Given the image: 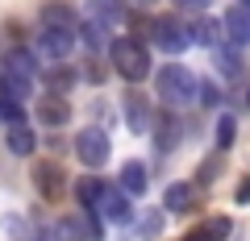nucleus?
Wrapping results in <instances>:
<instances>
[{"mask_svg": "<svg viewBox=\"0 0 250 241\" xmlns=\"http://www.w3.org/2000/svg\"><path fill=\"white\" fill-rule=\"evenodd\" d=\"M159 229H163V212H146L142 216V224H138V241H154V237H159Z\"/></svg>", "mask_w": 250, "mask_h": 241, "instance_id": "nucleus-24", "label": "nucleus"}, {"mask_svg": "<svg viewBox=\"0 0 250 241\" xmlns=\"http://www.w3.org/2000/svg\"><path fill=\"white\" fill-rule=\"evenodd\" d=\"M233 200H238V204H250V175H246V179L238 183V191H233Z\"/></svg>", "mask_w": 250, "mask_h": 241, "instance_id": "nucleus-29", "label": "nucleus"}, {"mask_svg": "<svg viewBox=\"0 0 250 241\" xmlns=\"http://www.w3.org/2000/svg\"><path fill=\"white\" fill-rule=\"evenodd\" d=\"M184 241H200V237H196V233H188V237H184Z\"/></svg>", "mask_w": 250, "mask_h": 241, "instance_id": "nucleus-32", "label": "nucleus"}, {"mask_svg": "<svg viewBox=\"0 0 250 241\" xmlns=\"http://www.w3.org/2000/svg\"><path fill=\"white\" fill-rule=\"evenodd\" d=\"M246 108H250V92H246Z\"/></svg>", "mask_w": 250, "mask_h": 241, "instance_id": "nucleus-35", "label": "nucleus"}, {"mask_svg": "<svg viewBox=\"0 0 250 241\" xmlns=\"http://www.w3.org/2000/svg\"><path fill=\"white\" fill-rule=\"evenodd\" d=\"M88 17L96 21V25L113 29L125 21V9H121V0H88Z\"/></svg>", "mask_w": 250, "mask_h": 241, "instance_id": "nucleus-15", "label": "nucleus"}, {"mask_svg": "<svg viewBox=\"0 0 250 241\" xmlns=\"http://www.w3.org/2000/svg\"><path fill=\"white\" fill-rule=\"evenodd\" d=\"M0 96L4 100H17V104H25L29 96H34V79H25V75H13L0 67Z\"/></svg>", "mask_w": 250, "mask_h": 241, "instance_id": "nucleus-14", "label": "nucleus"}, {"mask_svg": "<svg viewBox=\"0 0 250 241\" xmlns=\"http://www.w3.org/2000/svg\"><path fill=\"white\" fill-rule=\"evenodd\" d=\"M75 37L88 46V54H100V50H104V42H108V29H104V25H96L92 17H83L80 25H75Z\"/></svg>", "mask_w": 250, "mask_h": 241, "instance_id": "nucleus-18", "label": "nucleus"}, {"mask_svg": "<svg viewBox=\"0 0 250 241\" xmlns=\"http://www.w3.org/2000/svg\"><path fill=\"white\" fill-rule=\"evenodd\" d=\"M38 121H42L46 129H62L67 121H71V104H67V96L46 92V96L38 100Z\"/></svg>", "mask_w": 250, "mask_h": 241, "instance_id": "nucleus-8", "label": "nucleus"}, {"mask_svg": "<svg viewBox=\"0 0 250 241\" xmlns=\"http://www.w3.org/2000/svg\"><path fill=\"white\" fill-rule=\"evenodd\" d=\"M134 4H154V0H134Z\"/></svg>", "mask_w": 250, "mask_h": 241, "instance_id": "nucleus-33", "label": "nucleus"}, {"mask_svg": "<svg viewBox=\"0 0 250 241\" xmlns=\"http://www.w3.org/2000/svg\"><path fill=\"white\" fill-rule=\"evenodd\" d=\"M80 25V17L71 13V4H62V0H50V4H42V29H71Z\"/></svg>", "mask_w": 250, "mask_h": 241, "instance_id": "nucleus-12", "label": "nucleus"}, {"mask_svg": "<svg viewBox=\"0 0 250 241\" xmlns=\"http://www.w3.org/2000/svg\"><path fill=\"white\" fill-rule=\"evenodd\" d=\"M150 42L159 46L163 54H184L188 46H192V37H188V25L175 17H154L150 21Z\"/></svg>", "mask_w": 250, "mask_h": 241, "instance_id": "nucleus-4", "label": "nucleus"}, {"mask_svg": "<svg viewBox=\"0 0 250 241\" xmlns=\"http://www.w3.org/2000/svg\"><path fill=\"white\" fill-rule=\"evenodd\" d=\"M192 233H196L200 241H225L229 237V221H225V216H213L208 224H200V229H192Z\"/></svg>", "mask_w": 250, "mask_h": 241, "instance_id": "nucleus-23", "label": "nucleus"}, {"mask_svg": "<svg viewBox=\"0 0 250 241\" xmlns=\"http://www.w3.org/2000/svg\"><path fill=\"white\" fill-rule=\"evenodd\" d=\"M225 29L217 25V21H208V17H200L196 25L188 29V37H192V42H200V46H208V50H217V46H225Z\"/></svg>", "mask_w": 250, "mask_h": 241, "instance_id": "nucleus-19", "label": "nucleus"}, {"mask_svg": "<svg viewBox=\"0 0 250 241\" xmlns=\"http://www.w3.org/2000/svg\"><path fill=\"white\" fill-rule=\"evenodd\" d=\"M108 58H113V71L121 75L125 83L150 79V50H146V42H138V37H117V42L108 46Z\"/></svg>", "mask_w": 250, "mask_h": 241, "instance_id": "nucleus-1", "label": "nucleus"}, {"mask_svg": "<svg viewBox=\"0 0 250 241\" xmlns=\"http://www.w3.org/2000/svg\"><path fill=\"white\" fill-rule=\"evenodd\" d=\"M34 241H54V237H50V229H42V233H38Z\"/></svg>", "mask_w": 250, "mask_h": 241, "instance_id": "nucleus-31", "label": "nucleus"}, {"mask_svg": "<svg viewBox=\"0 0 250 241\" xmlns=\"http://www.w3.org/2000/svg\"><path fill=\"white\" fill-rule=\"evenodd\" d=\"M233 146V116H221L217 121V150H229Z\"/></svg>", "mask_w": 250, "mask_h": 241, "instance_id": "nucleus-26", "label": "nucleus"}, {"mask_svg": "<svg viewBox=\"0 0 250 241\" xmlns=\"http://www.w3.org/2000/svg\"><path fill=\"white\" fill-rule=\"evenodd\" d=\"M4 146H9V154H17V158H29V154L38 150V137H34V129H29L25 121H17V125H9V133H4Z\"/></svg>", "mask_w": 250, "mask_h": 241, "instance_id": "nucleus-13", "label": "nucleus"}, {"mask_svg": "<svg viewBox=\"0 0 250 241\" xmlns=\"http://www.w3.org/2000/svg\"><path fill=\"white\" fill-rule=\"evenodd\" d=\"M221 29H225V42H229V46H238V50L250 46V9H246V4H242V9H229Z\"/></svg>", "mask_w": 250, "mask_h": 241, "instance_id": "nucleus-10", "label": "nucleus"}, {"mask_svg": "<svg viewBox=\"0 0 250 241\" xmlns=\"http://www.w3.org/2000/svg\"><path fill=\"white\" fill-rule=\"evenodd\" d=\"M96 216L108 221V224H129V221H134L129 196H125L121 187H108V183H104V191H100V200H96Z\"/></svg>", "mask_w": 250, "mask_h": 241, "instance_id": "nucleus-6", "label": "nucleus"}, {"mask_svg": "<svg viewBox=\"0 0 250 241\" xmlns=\"http://www.w3.org/2000/svg\"><path fill=\"white\" fill-rule=\"evenodd\" d=\"M238 4H246V9H250V0H238Z\"/></svg>", "mask_w": 250, "mask_h": 241, "instance_id": "nucleus-34", "label": "nucleus"}, {"mask_svg": "<svg viewBox=\"0 0 250 241\" xmlns=\"http://www.w3.org/2000/svg\"><path fill=\"white\" fill-rule=\"evenodd\" d=\"M154 88H159V96L171 108H179V104H188V100L196 96V75L188 71V67H179V63H167L163 71H154Z\"/></svg>", "mask_w": 250, "mask_h": 241, "instance_id": "nucleus-2", "label": "nucleus"}, {"mask_svg": "<svg viewBox=\"0 0 250 241\" xmlns=\"http://www.w3.org/2000/svg\"><path fill=\"white\" fill-rule=\"evenodd\" d=\"M196 100H200V104H205V108H217V100H221V92H217V83H196Z\"/></svg>", "mask_w": 250, "mask_h": 241, "instance_id": "nucleus-27", "label": "nucleus"}, {"mask_svg": "<svg viewBox=\"0 0 250 241\" xmlns=\"http://www.w3.org/2000/svg\"><path fill=\"white\" fill-rule=\"evenodd\" d=\"M108 154H113V146H108V133H104V129L88 125V129H80V133H75V158H80L83 167H92V170L104 167Z\"/></svg>", "mask_w": 250, "mask_h": 241, "instance_id": "nucleus-3", "label": "nucleus"}, {"mask_svg": "<svg viewBox=\"0 0 250 241\" xmlns=\"http://www.w3.org/2000/svg\"><path fill=\"white\" fill-rule=\"evenodd\" d=\"M0 121L17 125V121H25V108H21L17 100H4V96H0Z\"/></svg>", "mask_w": 250, "mask_h": 241, "instance_id": "nucleus-25", "label": "nucleus"}, {"mask_svg": "<svg viewBox=\"0 0 250 241\" xmlns=\"http://www.w3.org/2000/svg\"><path fill=\"white\" fill-rule=\"evenodd\" d=\"M46 88H50L54 96H67V92L75 88V71H71V67H62V63H54L50 71H46Z\"/></svg>", "mask_w": 250, "mask_h": 241, "instance_id": "nucleus-21", "label": "nucleus"}, {"mask_svg": "<svg viewBox=\"0 0 250 241\" xmlns=\"http://www.w3.org/2000/svg\"><path fill=\"white\" fill-rule=\"evenodd\" d=\"M179 4H184V9H196V13L208 9V0H179Z\"/></svg>", "mask_w": 250, "mask_h": 241, "instance_id": "nucleus-30", "label": "nucleus"}, {"mask_svg": "<svg viewBox=\"0 0 250 241\" xmlns=\"http://www.w3.org/2000/svg\"><path fill=\"white\" fill-rule=\"evenodd\" d=\"M4 71L34 79V75H38V58H34V50H25V46H13V50H4Z\"/></svg>", "mask_w": 250, "mask_h": 241, "instance_id": "nucleus-17", "label": "nucleus"}, {"mask_svg": "<svg viewBox=\"0 0 250 241\" xmlns=\"http://www.w3.org/2000/svg\"><path fill=\"white\" fill-rule=\"evenodd\" d=\"M146 187H150L146 167H142V162H125V167H121V191H125V196H142Z\"/></svg>", "mask_w": 250, "mask_h": 241, "instance_id": "nucleus-20", "label": "nucleus"}, {"mask_svg": "<svg viewBox=\"0 0 250 241\" xmlns=\"http://www.w3.org/2000/svg\"><path fill=\"white\" fill-rule=\"evenodd\" d=\"M34 187H38V196H42L46 204L62 200V191H67V175H62V167H59V162H38V167H34Z\"/></svg>", "mask_w": 250, "mask_h": 241, "instance_id": "nucleus-7", "label": "nucleus"}, {"mask_svg": "<svg viewBox=\"0 0 250 241\" xmlns=\"http://www.w3.org/2000/svg\"><path fill=\"white\" fill-rule=\"evenodd\" d=\"M192 204H196V187L192 183H167V191H163V208L167 212H188Z\"/></svg>", "mask_w": 250, "mask_h": 241, "instance_id": "nucleus-16", "label": "nucleus"}, {"mask_svg": "<svg viewBox=\"0 0 250 241\" xmlns=\"http://www.w3.org/2000/svg\"><path fill=\"white\" fill-rule=\"evenodd\" d=\"M217 170H221V154H213L208 162H200V170H196V175H200V183H213V179H217Z\"/></svg>", "mask_w": 250, "mask_h": 241, "instance_id": "nucleus-28", "label": "nucleus"}, {"mask_svg": "<svg viewBox=\"0 0 250 241\" xmlns=\"http://www.w3.org/2000/svg\"><path fill=\"white\" fill-rule=\"evenodd\" d=\"M75 50V34L71 29H38L34 37V54L46 58V63H67Z\"/></svg>", "mask_w": 250, "mask_h": 241, "instance_id": "nucleus-5", "label": "nucleus"}, {"mask_svg": "<svg viewBox=\"0 0 250 241\" xmlns=\"http://www.w3.org/2000/svg\"><path fill=\"white\" fill-rule=\"evenodd\" d=\"M100 191H104V179H96V175L80 179V187H75V196H80L83 212H96V200H100Z\"/></svg>", "mask_w": 250, "mask_h": 241, "instance_id": "nucleus-22", "label": "nucleus"}, {"mask_svg": "<svg viewBox=\"0 0 250 241\" xmlns=\"http://www.w3.org/2000/svg\"><path fill=\"white\" fill-rule=\"evenodd\" d=\"M150 129H154V146H159V154H167V150H175L179 146V133H184V129H179V121L171 112H159L150 121Z\"/></svg>", "mask_w": 250, "mask_h": 241, "instance_id": "nucleus-11", "label": "nucleus"}, {"mask_svg": "<svg viewBox=\"0 0 250 241\" xmlns=\"http://www.w3.org/2000/svg\"><path fill=\"white\" fill-rule=\"evenodd\" d=\"M121 108H125V125H129V133H146V129H150L154 112H150V100H146L142 92H129Z\"/></svg>", "mask_w": 250, "mask_h": 241, "instance_id": "nucleus-9", "label": "nucleus"}]
</instances>
